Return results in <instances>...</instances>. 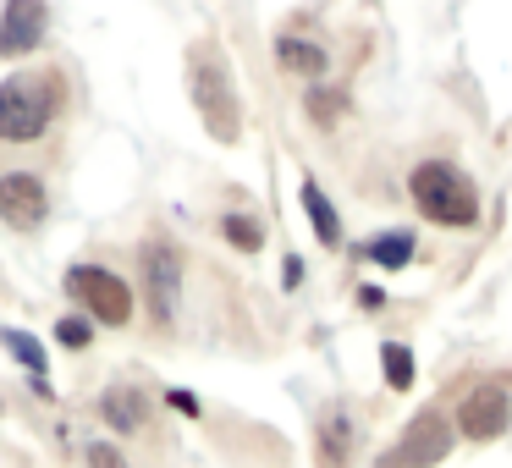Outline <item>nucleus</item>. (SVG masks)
Instances as JSON below:
<instances>
[{
	"mask_svg": "<svg viewBox=\"0 0 512 468\" xmlns=\"http://www.w3.org/2000/svg\"><path fill=\"white\" fill-rule=\"evenodd\" d=\"M281 281H287V287H298V281H303V259H298V254H287V265H281Z\"/></svg>",
	"mask_w": 512,
	"mask_h": 468,
	"instance_id": "nucleus-22",
	"label": "nucleus"
},
{
	"mask_svg": "<svg viewBox=\"0 0 512 468\" xmlns=\"http://www.w3.org/2000/svg\"><path fill=\"white\" fill-rule=\"evenodd\" d=\"M144 276H149V303H155V320H171V298H177V281H182V259L171 254L166 243H149L144 248Z\"/></svg>",
	"mask_w": 512,
	"mask_h": 468,
	"instance_id": "nucleus-9",
	"label": "nucleus"
},
{
	"mask_svg": "<svg viewBox=\"0 0 512 468\" xmlns=\"http://www.w3.org/2000/svg\"><path fill=\"white\" fill-rule=\"evenodd\" d=\"M61 116V78H6L0 83V138L6 144H34Z\"/></svg>",
	"mask_w": 512,
	"mask_h": 468,
	"instance_id": "nucleus-3",
	"label": "nucleus"
},
{
	"mask_svg": "<svg viewBox=\"0 0 512 468\" xmlns=\"http://www.w3.org/2000/svg\"><path fill=\"white\" fill-rule=\"evenodd\" d=\"M303 215H309V226H314V237H320L325 248H342V215H336V204L325 199V188L320 182H303Z\"/></svg>",
	"mask_w": 512,
	"mask_h": 468,
	"instance_id": "nucleus-11",
	"label": "nucleus"
},
{
	"mask_svg": "<svg viewBox=\"0 0 512 468\" xmlns=\"http://www.w3.org/2000/svg\"><path fill=\"white\" fill-rule=\"evenodd\" d=\"M105 419H111V430H138L144 424V397L138 391H127V386H116V391H105Z\"/></svg>",
	"mask_w": 512,
	"mask_h": 468,
	"instance_id": "nucleus-14",
	"label": "nucleus"
},
{
	"mask_svg": "<svg viewBox=\"0 0 512 468\" xmlns=\"http://www.w3.org/2000/svg\"><path fill=\"white\" fill-rule=\"evenodd\" d=\"M358 303H364V309H380V303H386V292H375V287H364V292H358Z\"/></svg>",
	"mask_w": 512,
	"mask_h": 468,
	"instance_id": "nucleus-23",
	"label": "nucleus"
},
{
	"mask_svg": "<svg viewBox=\"0 0 512 468\" xmlns=\"http://www.w3.org/2000/svg\"><path fill=\"white\" fill-rule=\"evenodd\" d=\"M276 61L281 72H292V78H325V67H331V56H325V45H314V39H298V34H281L276 39Z\"/></svg>",
	"mask_w": 512,
	"mask_h": 468,
	"instance_id": "nucleus-10",
	"label": "nucleus"
},
{
	"mask_svg": "<svg viewBox=\"0 0 512 468\" xmlns=\"http://www.w3.org/2000/svg\"><path fill=\"white\" fill-rule=\"evenodd\" d=\"M67 292L72 303H83V314L100 325H127L133 320V287L105 265H72L67 270Z\"/></svg>",
	"mask_w": 512,
	"mask_h": 468,
	"instance_id": "nucleus-4",
	"label": "nucleus"
},
{
	"mask_svg": "<svg viewBox=\"0 0 512 468\" xmlns=\"http://www.w3.org/2000/svg\"><path fill=\"white\" fill-rule=\"evenodd\" d=\"M89 468H127V457L116 452L111 441H94V446H89Z\"/></svg>",
	"mask_w": 512,
	"mask_h": 468,
	"instance_id": "nucleus-20",
	"label": "nucleus"
},
{
	"mask_svg": "<svg viewBox=\"0 0 512 468\" xmlns=\"http://www.w3.org/2000/svg\"><path fill=\"white\" fill-rule=\"evenodd\" d=\"M50 12L45 0H6L0 6V61H23L45 45Z\"/></svg>",
	"mask_w": 512,
	"mask_h": 468,
	"instance_id": "nucleus-8",
	"label": "nucleus"
},
{
	"mask_svg": "<svg viewBox=\"0 0 512 468\" xmlns=\"http://www.w3.org/2000/svg\"><path fill=\"white\" fill-rule=\"evenodd\" d=\"M303 111H309L320 127H336V122H342V111H347V94L342 89H309Z\"/></svg>",
	"mask_w": 512,
	"mask_h": 468,
	"instance_id": "nucleus-17",
	"label": "nucleus"
},
{
	"mask_svg": "<svg viewBox=\"0 0 512 468\" xmlns=\"http://www.w3.org/2000/svg\"><path fill=\"white\" fill-rule=\"evenodd\" d=\"M364 254L375 259L380 270H402V265L413 259V232H408V226H391V232H380L375 243L364 248Z\"/></svg>",
	"mask_w": 512,
	"mask_h": 468,
	"instance_id": "nucleus-13",
	"label": "nucleus"
},
{
	"mask_svg": "<svg viewBox=\"0 0 512 468\" xmlns=\"http://www.w3.org/2000/svg\"><path fill=\"white\" fill-rule=\"evenodd\" d=\"M0 342H6V353L17 358V364L28 369V375H45V342H39V336H28V331H0Z\"/></svg>",
	"mask_w": 512,
	"mask_h": 468,
	"instance_id": "nucleus-15",
	"label": "nucleus"
},
{
	"mask_svg": "<svg viewBox=\"0 0 512 468\" xmlns=\"http://www.w3.org/2000/svg\"><path fill=\"white\" fill-rule=\"evenodd\" d=\"M221 237L232 248H243V254H259V248H265V226H259L254 215H221Z\"/></svg>",
	"mask_w": 512,
	"mask_h": 468,
	"instance_id": "nucleus-16",
	"label": "nucleus"
},
{
	"mask_svg": "<svg viewBox=\"0 0 512 468\" xmlns=\"http://www.w3.org/2000/svg\"><path fill=\"white\" fill-rule=\"evenodd\" d=\"M380 364H386V386L391 391H408L413 386V353L402 342H386L380 347Z\"/></svg>",
	"mask_w": 512,
	"mask_h": 468,
	"instance_id": "nucleus-18",
	"label": "nucleus"
},
{
	"mask_svg": "<svg viewBox=\"0 0 512 468\" xmlns=\"http://www.w3.org/2000/svg\"><path fill=\"white\" fill-rule=\"evenodd\" d=\"M56 342L61 347H89L94 342V320L89 314H67V320L56 325Z\"/></svg>",
	"mask_w": 512,
	"mask_h": 468,
	"instance_id": "nucleus-19",
	"label": "nucleus"
},
{
	"mask_svg": "<svg viewBox=\"0 0 512 468\" xmlns=\"http://www.w3.org/2000/svg\"><path fill=\"white\" fill-rule=\"evenodd\" d=\"M507 424H512V391L501 380L474 386L463 397V408H457V430L468 441H496V435H507Z\"/></svg>",
	"mask_w": 512,
	"mask_h": 468,
	"instance_id": "nucleus-6",
	"label": "nucleus"
},
{
	"mask_svg": "<svg viewBox=\"0 0 512 468\" xmlns=\"http://www.w3.org/2000/svg\"><path fill=\"white\" fill-rule=\"evenodd\" d=\"M50 215V188L34 171H6L0 177V221L12 232H39Z\"/></svg>",
	"mask_w": 512,
	"mask_h": 468,
	"instance_id": "nucleus-7",
	"label": "nucleus"
},
{
	"mask_svg": "<svg viewBox=\"0 0 512 468\" xmlns=\"http://www.w3.org/2000/svg\"><path fill=\"white\" fill-rule=\"evenodd\" d=\"M408 199H413V210L435 226H452V232H474L479 226L474 177H463L452 160H419V166L408 171Z\"/></svg>",
	"mask_w": 512,
	"mask_h": 468,
	"instance_id": "nucleus-1",
	"label": "nucleus"
},
{
	"mask_svg": "<svg viewBox=\"0 0 512 468\" xmlns=\"http://www.w3.org/2000/svg\"><path fill=\"white\" fill-rule=\"evenodd\" d=\"M166 408H177V413H188V419H199V397H193V391H166Z\"/></svg>",
	"mask_w": 512,
	"mask_h": 468,
	"instance_id": "nucleus-21",
	"label": "nucleus"
},
{
	"mask_svg": "<svg viewBox=\"0 0 512 468\" xmlns=\"http://www.w3.org/2000/svg\"><path fill=\"white\" fill-rule=\"evenodd\" d=\"M188 89H193V105H199V122L215 144H237L243 138V105H237V83H232V67L221 61V50L204 39L193 45V61H188Z\"/></svg>",
	"mask_w": 512,
	"mask_h": 468,
	"instance_id": "nucleus-2",
	"label": "nucleus"
},
{
	"mask_svg": "<svg viewBox=\"0 0 512 468\" xmlns=\"http://www.w3.org/2000/svg\"><path fill=\"white\" fill-rule=\"evenodd\" d=\"M446 452H452V424H446V413L430 408L402 430V441L391 452H380L375 468H435Z\"/></svg>",
	"mask_w": 512,
	"mask_h": 468,
	"instance_id": "nucleus-5",
	"label": "nucleus"
},
{
	"mask_svg": "<svg viewBox=\"0 0 512 468\" xmlns=\"http://www.w3.org/2000/svg\"><path fill=\"white\" fill-rule=\"evenodd\" d=\"M347 452H353V424L336 408V413H325V424H320V457H325V468H342Z\"/></svg>",
	"mask_w": 512,
	"mask_h": 468,
	"instance_id": "nucleus-12",
	"label": "nucleus"
}]
</instances>
